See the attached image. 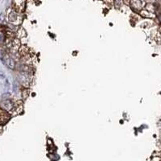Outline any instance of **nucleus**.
I'll return each mask as SVG.
<instances>
[{
  "mask_svg": "<svg viewBox=\"0 0 161 161\" xmlns=\"http://www.w3.org/2000/svg\"><path fill=\"white\" fill-rule=\"evenodd\" d=\"M123 1H124L126 3H130V1H131V0H123Z\"/></svg>",
  "mask_w": 161,
  "mask_h": 161,
  "instance_id": "obj_10",
  "label": "nucleus"
},
{
  "mask_svg": "<svg viewBox=\"0 0 161 161\" xmlns=\"http://www.w3.org/2000/svg\"><path fill=\"white\" fill-rule=\"evenodd\" d=\"M0 106H1L2 109L5 110L7 111H11V110H13L14 106H15V104H14V102L12 101H11V100H5V101H3V102H1Z\"/></svg>",
  "mask_w": 161,
  "mask_h": 161,
  "instance_id": "obj_3",
  "label": "nucleus"
},
{
  "mask_svg": "<svg viewBox=\"0 0 161 161\" xmlns=\"http://www.w3.org/2000/svg\"><path fill=\"white\" fill-rule=\"evenodd\" d=\"M130 4L134 10L140 11L143 7V3H142L141 0H131L130 1Z\"/></svg>",
  "mask_w": 161,
  "mask_h": 161,
  "instance_id": "obj_6",
  "label": "nucleus"
},
{
  "mask_svg": "<svg viewBox=\"0 0 161 161\" xmlns=\"http://www.w3.org/2000/svg\"><path fill=\"white\" fill-rule=\"evenodd\" d=\"M114 4H115L116 7H120L122 4L123 0H114Z\"/></svg>",
  "mask_w": 161,
  "mask_h": 161,
  "instance_id": "obj_8",
  "label": "nucleus"
},
{
  "mask_svg": "<svg viewBox=\"0 0 161 161\" xmlns=\"http://www.w3.org/2000/svg\"><path fill=\"white\" fill-rule=\"evenodd\" d=\"M7 19L13 24H20L22 21V19L19 15L18 11H16L15 9L9 11L8 15H7Z\"/></svg>",
  "mask_w": 161,
  "mask_h": 161,
  "instance_id": "obj_1",
  "label": "nucleus"
},
{
  "mask_svg": "<svg viewBox=\"0 0 161 161\" xmlns=\"http://www.w3.org/2000/svg\"><path fill=\"white\" fill-rule=\"evenodd\" d=\"M12 3H13L14 9L16 11H18V12H21V11H24L26 0H13Z\"/></svg>",
  "mask_w": 161,
  "mask_h": 161,
  "instance_id": "obj_2",
  "label": "nucleus"
},
{
  "mask_svg": "<svg viewBox=\"0 0 161 161\" xmlns=\"http://www.w3.org/2000/svg\"><path fill=\"white\" fill-rule=\"evenodd\" d=\"M5 40H6V36L2 32H0V44L3 43V42H4Z\"/></svg>",
  "mask_w": 161,
  "mask_h": 161,
  "instance_id": "obj_9",
  "label": "nucleus"
},
{
  "mask_svg": "<svg viewBox=\"0 0 161 161\" xmlns=\"http://www.w3.org/2000/svg\"><path fill=\"white\" fill-rule=\"evenodd\" d=\"M10 115L7 112V110L0 108V124H5L6 122L9 120Z\"/></svg>",
  "mask_w": 161,
  "mask_h": 161,
  "instance_id": "obj_5",
  "label": "nucleus"
},
{
  "mask_svg": "<svg viewBox=\"0 0 161 161\" xmlns=\"http://www.w3.org/2000/svg\"><path fill=\"white\" fill-rule=\"evenodd\" d=\"M25 35H26V32H25V31L24 30V28H19L17 30V36L18 37H20H20H24Z\"/></svg>",
  "mask_w": 161,
  "mask_h": 161,
  "instance_id": "obj_7",
  "label": "nucleus"
},
{
  "mask_svg": "<svg viewBox=\"0 0 161 161\" xmlns=\"http://www.w3.org/2000/svg\"><path fill=\"white\" fill-rule=\"evenodd\" d=\"M2 131V126H1V124H0V132Z\"/></svg>",
  "mask_w": 161,
  "mask_h": 161,
  "instance_id": "obj_11",
  "label": "nucleus"
},
{
  "mask_svg": "<svg viewBox=\"0 0 161 161\" xmlns=\"http://www.w3.org/2000/svg\"><path fill=\"white\" fill-rule=\"evenodd\" d=\"M3 60H4L6 65L7 67L11 68V69H14L15 66V60L11 58V56H9L7 54H4L3 55Z\"/></svg>",
  "mask_w": 161,
  "mask_h": 161,
  "instance_id": "obj_4",
  "label": "nucleus"
}]
</instances>
